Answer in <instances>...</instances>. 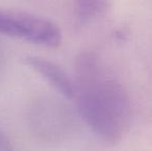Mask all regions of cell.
<instances>
[{
	"instance_id": "5",
	"label": "cell",
	"mask_w": 152,
	"mask_h": 151,
	"mask_svg": "<svg viewBox=\"0 0 152 151\" xmlns=\"http://www.w3.org/2000/svg\"><path fill=\"white\" fill-rule=\"evenodd\" d=\"M0 151H14L12 142L2 131H0Z\"/></svg>"
},
{
	"instance_id": "2",
	"label": "cell",
	"mask_w": 152,
	"mask_h": 151,
	"mask_svg": "<svg viewBox=\"0 0 152 151\" xmlns=\"http://www.w3.org/2000/svg\"><path fill=\"white\" fill-rule=\"evenodd\" d=\"M0 34L53 49L62 42L61 30L55 23L21 10L0 9Z\"/></svg>"
},
{
	"instance_id": "3",
	"label": "cell",
	"mask_w": 152,
	"mask_h": 151,
	"mask_svg": "<svg viewBox=\"0 0 152 151\" xmlns=\"http://www.w3.org/2000/svg\"><path fill=\"white\" fill-rule=\"evenodd\" d=\"M25 64L66 98H75V82L56 63L38 56H28Z\"/></svg>"
},
{
	"instance_id": "4",
	"label": "cell",
	"mask_w": 152,
	"mask_h": 151,
	"mask_svg": "<svg viewBox=\"0 0 152 151\" xmlns=\"http://www.w3.org/2000/svg\"><path fill=\"white\" fill-rule=\"evenodd\" d=\"M75 20L84 25L97 17L108 4V0H72Z\"/></svg>"
},
{
	"instance_id": "1",
	"label": "cell",
	"mask_w": 152,
	"mask_h": 151,
	"mask_svg": "<svg viewBox=\"0 0 152 151\" xmlns=\"http://www.w3.org/2000/svg\"><path fill=\"white\" fill-rule=\"evenodd\" d=\"M75 98L82 118L107 143H117L132 118L130 101L124 87L100 58L83 52L75 62Z\"/></svg>"
}]
</instances>
